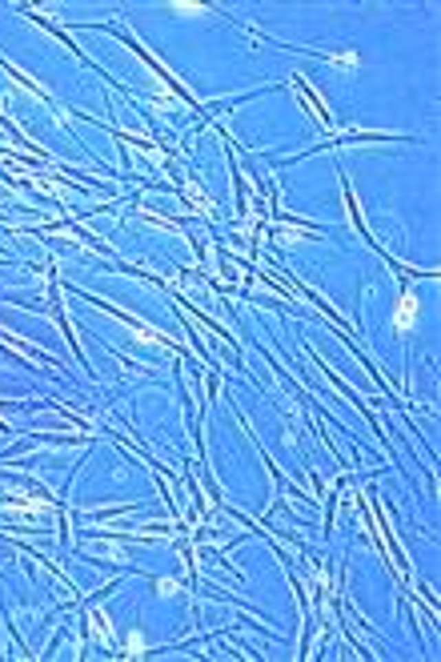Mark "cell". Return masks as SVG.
Instances as JSON below:
<instances>
[{"label":"cell","mask_w":441,"mask_h":662,"mask_svg":"<svg viewBox=\"0 0 441 662\" xmlns=\"http://www.w3.org/2000/svg\"><path fill=\"white\" fill-rule=\"evenodd\" d=\"M413 321H418V297L405 293V297H401V309H397V317H394V325L397 330H409Z\"/></svg>","instance_id":"6da1fadb"},{"label":"cell","mask_w":441,"mask_h":662,"mask_svg":"<svg viewBox=\"0 0 441 662\" xmlns=\"http://www.w3.org/2000/svg\"><path fill=\"white\" fill-rule=\"evenodd\" d=\"M173 12H209L205 4H173Z\"/></svg>","instance_id":"7a4b0ae2"}]
</instances>
